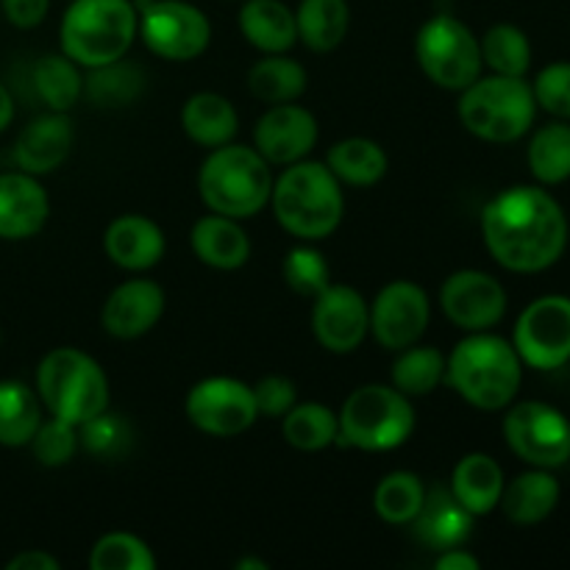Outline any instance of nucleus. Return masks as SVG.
I'll list each match as a JSON object with an SVG mask.
<instances>
[{"label": "nucleus", "mask_w": 570, "mask_h": 570, "mask_svg": "<svg viewBox=\"0 0 570 570\" xmlns=\"http://www.w3.org/2000/svg\"><path fill=\"white\" fill-rule=\"evenodd\" d=\"M11 120H14V100H11L9 89L0 83V131H6L11 126Z\"/></svg>", "instance_id": "48"}, {"label": "nucleus", "mask_w": 570, "mask_h": 570, "mask_svg": "<svg viewBox=\"0 0 570 570\" xmlns=\"http://www.w3.org/2000/svg\"><path fill=\"white\" fill-rule=\"evenodd\" d=\"M415 59L423 76L438 87L462 92L484 70L479 37L451 14H434L415 37Z\"/></svg>", "instance_id": "9"}, {"label": "nucleus", "mask_w": 570, "mask_h": 570, "mask_svg": "<svg viewBox=\"0 0 570 570\" xmlns=\"http://www.w3.org/2000/svg\"><path fill=\"white\" fill-rule=\"evenodd\" d=\"M282 432L293 449L323 451L340 440V417L326 404L306 401V404H295L282 417Z\"/></svg>", "instance_id": "34"}, {"label": "nucleus", "mask_w": 570, "mask_h": 570, "mask_svg": "<svg viewBox=\"0 0 570 570\" xmlns=\"http://www.w3.org/2000/svg\"><path fill=\"white\" fill-rule=\"evenodd\" d=\"M504 484L507 479L499 462L490 454L476 451V454H468L456 462L454 471H451L449 490L473 518H482L499 507Z\"/></svg>", "instance_id": "25"}, {"label": "nucleus", "mask_w": 570, "mask_h": 570, "mask_svg": "<svg viewBox=\"0 0 570 570\" xmlns=\"http://www.w3.org/2000/svg\"><path fill=\"white\" fill-rule=\"evenodd\" d=\"M317 145V120L309 109L293 104L267 106L265 115L256 120L254 148L267 165H295L306 159Z\"/></svg>", "instance_id": "17"}, {"label": "nucleus", "mask_w": 570, "mask_h": 570, "mask_svg": "<svg viewBox=\"0 0 570 570\" xmlns=\"http://www.w3.org/2000/svg\"><path fill=\"white\" fill-rule=\"evenodd\" d=\"M512 345L527 367L560 371L570 362V298L540 295L518 317Z\"/></svg>", "instance_id": "12"}, {"label": "nucleus", "mask_w": 570, "mask_h": 570, "mask_svg": "<svg viewBox=\"0 0 570 570\" xmlns=\"http://www.w3.org/2000/svg\"><path fill=\"white\" fill-rule=\"evenodd\" d=\"M42 423V401L28 384L3 379L0 382V445L22 449L31 443Z\"/></svg>", "instance_id": "30"}, {"label": "nucleus", "mask_w": 570, "mask_h": 570, "mask_svg": "<svg viewBox=\"0 0 570 570\" xmlns=\"http://www.w3.org/2000/svg\"><path fill=\"white\" fill-rule=\"evenodd\" d=\"M432 321L426 289L415 282H390L371 304V334L382 348L401 351L415 345Z\"/></svg>", "instance_id": "14"}, {"label": "nucleus", "mask_w": 570, "mask_h": 570, "mask_svg": "<svg viewBox=\"0 0 570 570\" xmlns=\"http://www.w3.org/2000/svg\"><path fill=\"white\" fill-rule=\"evenodd\" d=\"M479 45H482L484 67L499 76L527 78L529 67H532V42L523 28L512 26V22H499V26L488 28Z\"/></svg>", "instance_id": "38"}, {"label": "nucleus", "mask_w": 570, "mask_h": 570, "mask_svg": "<svg viewBox=\"0 0 570 570\" xmlns=\"http://www.w3.org/2000/svg\"><path fill=\"white\" fill-rule=\"evenodd\" d=\"M538 109L549 111L557 120H570V61L546 65L532 81Z\"/></svg>", "instance_id": "42"}, {"label": "nucleus", "mask_w": 570, "mask_h": 570, "mask_svg": "<svg viewBox=\"0 0 570 570\" xmlns=\"http://www.w3.org/2000/svg\"><path fill=\"white\" fill-rule=\"evenodd\" d=\"M6 568L9 570H59V560H56V557H50L48 551L28 549V551H20L17 557H11V560L6 562Z\"/></svg>", "instance_id": "46"}, {"label": "nucleus", "mask_w": 570, "mask_h": 570, "mask_svg": "<svg viewBox=\"0 0 570 570\" xmlns=\"http://www.w3.org/2000/svg\"><path fill=\"white\" fill-rule=\"evenodd\" d=\"M337 417L340 440L360 451L401 449L417 426L412 399L393 384H362L343 401Z\"/></svg>", "instance_id": "8"}, {"label": "nucleus", "mask_w": 570, "mask_h": 570, "mask_svg": "<svg viewBox=\"0 0 570 570\" xmlns=\"http://www.w3.org/2000/svg\"><path fill=\"white\" fill-rule=\"evenodd\" d=\"M198 193L209 212L248 220L271 204V165L248 145L228 142L212 148L198 170Z\"/></svg>", "instance_id": "4"}, {"label": "nucleus", "mask_w": 570, "mask_h": 570, "mask_svg": "<svg viewBox=\"0 0 570 570\" xmlns=\"http://www.w3.org/2000/svg\"><path fill=\"white\" fill-rule=\"evenodd\" d=\"M568 215L543 184L501 189L482 212V237L490 256L512 273H543L568 248Z\"/></svg>", "instance_id": "1"}, {"label": "nucleus", "mask_w": 570, "mask_h": 570, "mask_svg": "<svg viewBox=\"0 0 570 570\" xmlns=\"http://www.w3.org/2000/svg\"><path fill=\"white\" fill-rule=\"evenodd\" d=\"M237 22L243 37L262 53H287L298 42L295 11L282 0H245Z\"/></svg>", "instance_id": "26"}, {"label": "nucleus", "mask_w": 570, "mask_h": 570, "mask_svg": "<svg viewBox=\"0 0 570 570\" xmlns=\"http://www.w3.org/2000/svg\"><path fill=\"white\" fill-rule=\"evenodd\" d=\"M254 399L262 417H284L298 404V390L287 376L271 373V376H262L254 384Z\"/></svg>", "instance_id": "44"}, {"label": "nucleus", "mask_w": 570, "mask_h": 570, "mask_svg": "<svg viewBox=\"0 0 570 570\" xmlns=\"http://www.w3.org/2000/svg\"><path fill=\"white\" fill-rule=\"evenodd\" d=\"M298 39L315 53H328L351 28L348 0H301L295 9Z\"/></svg>", "instance_id": "29"}, {"label": "nucleus", "mask_w": 570, "mask_h": 570, "mask_svg": "<svg viewBox=\"0 0 570 570\" xmlns=\"http://www.w3.org/2000/svg\"><path fill=\"white\" fill-rule=\"evenodd\" d=\"M507 289L484 271H456L440 287L445 317L462 332H490L507 315Z\"/></svg>", "instance_id": "15"}, {"label": "nucleus", "mask_w": 570, "mask_h": 570, "mask_svg": "<svg viewBox=\"0 0 570 570\" xmlns=\"http://www.w3.org/2000/svg\"><path fill=\"white\" fill-rule=\"evenodd\" d=\"M538 117L532 83L515 76H479L460 92V120L473 137L507 145L527 137Z\"/></svg>", "instance_id": "6"}, {"label": "nucleus", "mask_w": 570, "mask_h": 570, "mask_svg": "<svg viewBox=\"0 0 570 570\" xmlns=\"http://www.w3.org/2000/svg\"><path fill=\"white\" fill-rule=\"evenodd\" d=\"M426 501V488L421 476L410 471H393L373 490V510L384 523L410 527Z\"/></svg>", "instance_id": "37"}, {"label": "nucleus", "mask_w": 570, "mask_h": 570, "mask_svg": "<svg viewBox=\"0 0 570 570\" xmlns=\"http://www.w3.org/2000/svg\"><path fill=\"white\" fill-rule=\"evenodd\" d=\"M193 254L215 271H239L250 259V239L239 220L226 215H204L189 232Z\"/></svg>", "instance_id": "23"}, {"label": "nucleus", "mask_w": 570, "mask_h": 570, "mask_svg": "<svg viewBox=\"0 0 570 570\" xmlns=\"http://www.w3.org/2000/svg\"><path fill=\"white\" fill-rule=\"evenodd\" d=\"M434 570H479V560L471 554V551H465L462 546H456V549L438 551Z\"/></svg>", "instance_id": "47"}, {"label": "nucleus", "mask_w": 570, "mask_h": 570, "mask_svg": "<svg viewBox=\"0 0 570 570\" xmlns=\"http://www.w3.org/2000/svg\"><path fill=\"white\" fill-rule=\"evenodd\" d=\"M145 76L137 65H126L122 59L109 61L104 67H92L83 78V92L100 109H122L131 106L142 95Z\"/></svg>", "instance_id": "36"}, {"label": "nucleus", "mask_w": 570, "mask_h": 570, "mask_svg": "<svg viewBox=\"0 0 570 570\" xmlns=\"http://www.w3.org/2000/svg\"><path fill=\"white\" fill-rule=\"evenodd\" d=\"M139 31V11L131 0H72L59 26L61 53L92 70L122 59Z\"/></svg>", "instance_id": "5"}, {"label": "nucleus", "mask_w": 570, "mask_h": 570, "mask_svg": "<svg viewBox=\"0 0 570 570\" xmlns=\"http://www.w3.org/2000/svg\"><path fill=\"white\" fill-rule=\"evenodd\" d=\"M28 445L33 449V456H37L39 465L61 468L78 454L81 438H78V426H72V423L50 415L48 421L42 417L37 434H33L31 443Z\"/></svg>", "instance_id": "41"}, {"label": "nucleus", "mask_w": 570, "mask_h": 570, "mask_svg": "<svg viewBox=\"0 0 570 570\" xmlns=\"http://www.w3.org/2000/svg\"><path fill=\"white\" fill-rule=\"evenodd\" d=\"M181 128L195 145L212 150L234 142L239 131V117L226 95L198 92L184 104Z\"/></svg>", "instance_id": "27"}, {"label": "nucleus", "mask_w": 570, "mask_h": 570, "mask_svg": "<svg viewBox=\"0 0 570 570\" xmlns=\"http://www.w3.org/2000/svg\"><path fill=\"white\" fill-rule=\"evenodd\" d=\"M445 379L462 401L484 412L507 410L523 384V362L510 340L468 332L445 356Z\"/></svg>", "instance_id": "2"}, {"label": "nucleus", "mask_w": 570, "mask_h": 570, "mask_svg": "<svg viewBox=\"0 0 570 570\" xmlns=\"http://www.w3.org/2000/svg\"><path fill=\"white\" fill-rule=\"evenodd\" d=\"M104 250L122 271L142 273L159 265L165 256V234L150 217L120 215L106 226Z\"/></svg>", "instance_id": "21"}, {"label": "nucleus", "mask_w": 570, "mask_h": 570, "mask_svg": "<svg viewBox=\"0 0 570 570\" xmlns=\"http://www.w3.org/2000/svg\"><path fill=\"white\" fill-rule=\"evenodd\" d=\"M92 570H156V554L131 532H109L89 551Z\"/></svg>", "instance_id": "39"}, {"label": "nucleus", "mask_w": 570, "mask_h": 570, "mask_svg": "<svg viewBox=\"0 0 570 570\" xmlns=\"http://www.w3.org/2000/svg\"><path fill=\"white\" fill-rule=\"evenodd\" d=\"M37 395L48 415L81 426L109 410V379L83 351L53 348L37 367Z\"/></svg>", "instance_id": "7"}, {"label": "nucleus", "mask_w": 570, "mask_h": 570, "mask_svg": "<svg viewBox=\"0 0 570 570\" xmlns=\"http://www.w3.org/2000/svg\"><path fill=\"white\" fill-rule=\"evenodd\" d=\"M473 521L476 518L454 499L449 488H432L426 490V501L412 527L423 546H429L432 551H445L456 549L471 538Z\"/></svg>", "instance_id": "22"}, {"label": "nucleus", "mask_w": 570, "mask_h": 570, "mask_svg": "<svg viewBox=\"0 0 570 570\" xmlns=\"http://www.w3.org/2000/svg\"><path fill=\"white\" fill-rule=\"evenodd\" d=\"M165 315V289L150 278H131L115 287L100 309V326L117 340L148 334Z\"/></svg>", "instance_id": "18"}, {"label": "nucleus", "mask_w": 570, "mask_h": 570, "mask_svg": "<svg viewBox=\"0 0 570 570\" xmlns=\"http://www.w3.org/2000/svg\"><path fill=\"white\" fill-rule=\"evenodd\" d=\"M6 20L17 28H37L48 17L50 0H0Z\"/></svg>", "instance_id": "45"}, {"label": "nucleus", "mask_w": 570, "mask_h": 570, "mask_svg": "<svg viewBox=\"0 0 570 570\" xmlns=\"http://www.w3.org/2000/svg\"><path fill=\"white\" fill-rule=\"evenodd\" d=\"M81 443L87 445V451H92L95 456H120L122 451L131 443V429L126 421L109 415V412H100L92 421L81 423Z\"/></svg>", "instance_id": "43"}, {"label": "nucleus", "mask_w": 570, "mask_h": 570, "mask_svg": "<svg viewBox=\"0 0 570 570\" xmlns=\"http://www.w3.org/2000/svg\"><path fill=\"white\" fill-rule=\"evenodd\" d=\"M395 362L390 367V382L410 399H423L434 393L445 379V356L434 345H410L395 351Z\"/></svg>", "instance_id": "33"}, {"label": "nucleus", "mask_w": 570, "mask_h": 570, "mask_svg": "<svg viewBox=\"0 0 570 570\" xmlns=\"http://www.w3.org/2000/svg\"><path fill=\"white\" fill-rule=\"evenodd\" d=\"M282 276L293 293L315 301L332 284V267H328L326 256L321 250L306 243L287 250L282 262Z\"/></svg>", "instance_id": "40"}, {"label": "nucleus", "mask_w": 570, "mask_h": 570, "mask_svg": "<svg viewBox=\"0 0 570 570\" xmlns=\"http://www.w3.org/2000/svg\"><path fill=\"white\" fill-rule=\"evenodd\" d=\"M560 482L546 468H532V471L521 473L512 482L504 484L499 507L504 510L507 521L515 527H538L560 504Z\"/></svg>", "instance_id": "24"}, {"label": "nucleus", "mask_w": 570, "mask_h": 570, "mask_svg": "<svg viewBox=\"0 0 570 570\" xmlns=\"http://www.w3.org/2000/svg\"><path fill=\"white\" fill-rule=\"evenodd\" d=\"M387 154L367 137H345L328 148L326 167L348 187H373L387 173Z\"/></svg>", "instance_id": "28"}, {"label": "nucleus", "mask_w": 570, "mask_h": 570, "mask_svg": "<svg viewBox=\"0 0 570 570\" xmlns=\"http://www.w3.org/2000/svg\"><path fill=\"white\" fill-rule=\"evenodd\" d=\"M139 11L145 48L167 61H193L209 48L212 22L187 0H150Z\"/></svg>", "instance_id": "11"}, {"label": "nucleus", "mask_w": 570, "mask_h": 570, "mask_svg": "<svg viewBox=\"0 0 570 570\" xmlns=\"http://www.w3.org/2000/svg\"><path fill=\"white\" fill-rule=\"evenodd\" d=\"M527 161L532 176L543 187H557L570 178V122L551 120L529 139Z\"/></svg>", "instance_id": "32"}, {"label": "nucleus", "mask_w": 570, "mask_h": 570, "mask_svg": "<svg viewBox=\"0 0 570 570\" xmlns=\"http://www.w3.org/2000/svg\"><path fill=\"white\" fill-rule=\"evenodd\" d=\"M504 440L529 468H557L570 462V421L546 401H521L507 410Z\"/></svg>", "instance_id": "10"}, {"label": "nucleus", "mask_w": 570, "mask_h": 570, "mask_svg": "<svg viewBox=\"0 0 570 570\" xmlns=\"http://www.w3.org/2000/svg\"><path fill=\"white\" fill-rule=\"evenodd\" d=\"M72 139L76 134H72V120L67 111H48L42 117H33L17 137V167L31 176H48L56 167L65 165L72 150Z\"/></svg>", "instance_id": "20"}, {"label": "nucleus", "mask_w": 570, "mask_h": 570, "mask_svg": "<svg viewBox=\"0 0 570 570\" xmlns=\"http://www.w3.org/2000/svg\"><path fill=\"white\" fill-rule=\"evenodd\" d=\"M184 412L187 421L209 438H237L259 417L254 387L232 376H212L193 384Z\"/></svg>", "instance_id": "13"}, {"label": "nucleus", "mask_w": 570, "mask_h": 570, "mask_svg": "<svg viewBox=\"0 0 570 570\" xmlns=\"http://www.w3.org/2000/svg\"><path fill=\"white\" fill-rule=\"evenodd\" d=\"M271 206L284 232L304 243H317L332 237L343 223V184L323 161L301 159L273 178Z\"/></svg>", "instance_id": "3"}, {"label": "nucleus", "mask_w": 570, "mask_h": 570, "mask_svg": "<svg viewBox=\"0 0 570 570\" xmlns=\"http://www.w3.org/2000/svg\"><path fill=\"white\" fill-rule=\"evenodd\" d=\"M265 560H237V570H267Z\"/></svg>", "instance_id": "49"}, {"label": "nucleus", "mask_w": 570, "mask_h": 570, "mask_svg": "<svg viewBox=\"0 0 570 570\" xmlns=\"http://www.w3.org/2000/svg\"><path fill=\"white\" fill-rule=\"evenodd\" d=\"M33 89L50 111H70L81 100V67L65 53H48L33 67Z\"/></svg>", "instance_id": "35"}, {"label": "nucleus", "mask_w": 570, "mask_h": 570, "mask_svg": "<svg viewBox=\"0 0 570 570\" xmlns=\"http://www.w3.org/2000/svg\"><path fill=\"white\" fill-rule=\"evenodd\" d=\"M312 332L332 354H351L371 334V304L360 289L328 284L312 306Z\"/></svg>", "instance_id": "16"}, {"label": "nucleus", "mask_w": 570, "mask_h": 570, "mask_svg": "<svg viewBox=\"0 0 570 570\" xmlns=\"http://www.w3.org/2000/svg\"><path fill=\"white\" fill-rule=\"evenodd\" d=\"M304 65L295 59H287L284 53H265V59L256 61L248 72V89L256 100L273 104H293L306 92Z\"/></svg>", "instance_id": "31"}, {"label": "nucleus", "mask_w": 570, "mask_h": 570, "mask_svg": "<svg viewBox=\"0 0 570 570\" xmlns=\"http://www.w3.org/2000/svg\"><path fill=\"white\" fill-rule=\"evenodd\" d=\"M50 217V200L37 176L0 173V239L37 237Z\"/></svg>", "instance_id": "19"}]
</instances>
